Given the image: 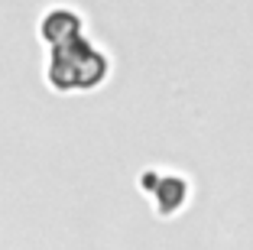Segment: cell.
Returning <instances> with one entry per match:
<instances>
[{"label": "cell", "mask_w": 253, "mask_h": 250, "mask_svg": "<svg viewBox=\"0 0 253 250\" xmlns=\"http://www.w3.org/2000/svg\"><path fill=\"white\" fill-rule=\"evenodd\" d=\"M107 78H111V59L84 33L49 46L45 85L55 95H88V91H97Z\"/></svg>", "instance_id": "6da1fadb"}, {"label": "cell", "mask_w": 253, "mask_h": 250, "mask_svg": "<svg viewBox=\"0 0 253 250\" xmlns=\"http://www.w3.org/2000/svg\"><path fill=\"white\" fill-rule=\"evenodd\" d=\"M84 33V20L78 10L72 7H49L39 20V39L45 43V49L55 43H65V39Z\"/></svg>", "instance_id": "3957f363"}, {"label": "cell", "mask_w": 253, "mask_h": 250, "mask_svg": "<svg viewBox=\"0 0 253 250\" xmlns=\"http://www.w3.org/2000/svg\"><path fill=\"white\" fill-rule=\"evenodd\" d=\"M136 185L149 195V201H153L159 218H175L188 205V195H192V182L175 169H169V172L166 169H143Z\"/></svg>", "instance_id": "7a4b0ae2"}]
</instances>
